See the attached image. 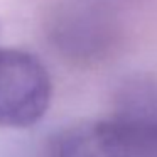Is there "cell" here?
Here are the masks:
<instances>
[{
	"label": "cell",
	"mask_w": 157,
	"mask_h": 157,
	"mask_svg": "<svg viewBox=\"0 0 157 157\" xmlns=\"http://www.w3.org/2000/svg\"><path fill=\"white\" fill-rule=\"evenodd\" d=\"M58 157H133L117 120L83 123L68 130L58 144Z\"/></svg>",
	"instance_id": "3"
},
{
	"label": "cell",
	"mask_w": 157,
	"mask_h": 157,
	"mask_svg": "<svg viewBox=\"0 0 157 157\" xmlns=\"http://www.w3.org/2000/svg\"><path fill=\"white\" fill-rule=\"evenodd\" d=\"M133 157H157V78L144 76L125 85L117 117Z\"/></svg>",
	"instance_id": "2"
},
{
	"label": "cell",
	"mask_w": 157,
	"mask_h": 157,
	"mask_svg": "<svg viewBox=\"0 0 157 157\" xmlns=\"http://www.w3.org/2000/svg\"><path fill=\"white\" fill-rule=\"evenodd\" d=\"M51 96L49 73L34 54L0 48V127L25 128L37 123Z\"/></svg>",
	"instance_id": "1"
}]
</instances>
